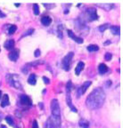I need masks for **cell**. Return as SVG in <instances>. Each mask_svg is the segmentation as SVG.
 <instances>
[{
  "mask_svg": "<svg viewBox=\"0 0 123 128\" xmlns=\"http://www.w3.org/2000/svg\"><path fill=\"white\" fill-rule=\"evenodd\" d=\"M51 112H52V116L61 118V110L59 102L56 99H53L51 102Z\"/></svg>",
  "mask_w": 123,
  "mask_h": 128,
  "instance_id": "cell-4",
  "label": "cell"
},
{
  "mask_svg": "<svg viewBox=\"0 0 123 128\" xmlns=\"http://www.w3.org/2000/svg\"><path fill=\"white\" fill-rule=\"evenodd\" d=\"M108 71V67L103 63H100L98 66V73L100 75H103Z\"/></svg>",
  "mask_w": 123,
  "mask_h": 128,
  "instance_id": "cell-16",
  "label": "cell"
},
{
  "mask_svg": "<svg viewBox=\"0 0 123 128\" xmlns=\"http://www.w3.org/2000/svg\"><path fill=\"white\" fill-rule=\"evenodd\" d=\"M41 23H42L44 26L47 27V26H49L51 23H52V19H51L50 16L45 15V16H43L42 18H41Z\"/></svg>",
  "mask_w": 123,
  "mask_h": 128,
  "instance_id": "cell-12",
  "label": "cell"
},
{
  "mask_svg": "<svg viewBox=\"0 0 123 128\" xmlns=\"http://www.w3.org/2000/svg\"><path fill=\"white\" fill-rule=\"evenodd\" d=\"M98 6H101L102 8H103V9H105V10H107V11L111 10V9L114 7V4H99Z\"/></svg>",
  "mask_w": 123,
  "mask_h": 128,
  "instance_id": "cell-21",
  "label": "cell"
},
{
  "mask_svg": "<svg viewBox=\"0 0 123 128\" xmlns=\"http://www.w3.org/2000/svg\"><path fill=\"white\" fill-rule=\"evenodd\" d=\"M20 102L22 106L25 108H30L32 105V100H30V98L26 94H22L20 96Z\"/></svg>",
  "mask_w": 123,
  "mask_h": 128,
  "instance_id": "cell-8",
  "label": "cell"
},
{
  "mask_svg": "<svg viewBox=\"0 0 123 128\" xmlns=\"http://www.w3.org/2000/svg\"><path fill=\"white\" fill-rule=\"evenodd\" d=\"M5 17H6V14L0 10V18H5Z\"/></svg>",
  "mask_w": 123,
  "mask_h": 128,
  "instance_id": "cell-35",
  "label": "cell"
},
{
  "mask_svg": "<svg viewBox=\"0 0 123 128\" xmlns=\"http://www.w3.org/2000/svg\"><path fill=\"white\" fill-rule=\"evenodd\" d=\"M73 55H74L73 52H70L66 56H65L64 58L63 59V62H62V63H63V68L65 70V71H68V70H70L71 62V60H72Z\"/></svg>",
  "mask_w": 123,
  "mask_h": 128,
  "instance_id": "cell-5",
  "label": "cell"
},
{
  "mask_svg": "<svg viewBox=\"0 0 123 128\" xmlns=\"http://www.w3.org/2000/svg\"><path fill=\"white\" fill-rule=\"evenodd\" d=\"M105 92L103 88H95L92 92L87 97L86 105L89 110H97L101 108L105 102Z\"/></svg>",
  "mask_w": 123,
  "mask_h": 128,
  "instance_id": "cell-1",
  "label": "cell"
},
{
  "mask_svg": "<svg viewBox=\"0 0 123 128\" xmlns=\"http://www.w3.org/2000/svg\"><path fill=\"white\" fill-rule=\"evenodd\" d=\"M84 67H85V63L83 62H79V63H78V65L76 66V68H75V75L79 76L81 73V71L83 70Z\"/></svg>",
  "mask_w": 123,
  "mask_h": 128,
  "instance_id": "cell-14",
  "label": "cell"
},
{
  "mask_svg": "<svg viewBox=\"0 0 123 128\" xmlns=\"http://www.w3.org/2000/svg\"><path fill=\"white\" fill-rule=\"evenodd\" d=\"M110 30H111V33H112L113 35H116V36L120 35V28H119V26H111V28H110Z\"/></svg>",
  "mask_w": 123,
  "mask_h": 128,
  "instance_id": "cell-18",
  "label": "cell"
},
{
  "mask_svg": "<svg viewBox=\"0 0 123 128\" xmlns=\"http://www.w3.org/2000/svg\"><path fill=\"white\" fill-rule=\"evenodd\" d=\"M19 55H20V50L19 49H14L9 52L8 58L12 62H16L19 59Z\"/></svg>",
  "mask_w": 123,
  "mask_h": 128,
  "instance_id": "cell-9",
  "label": "cell"
},
{
  "mask_svg": "<svg viewBox=\"0 0 123 128\" xmlns=\"http://www.w3.org/2000/svg\"><path fill=\"white\" fill-rule=\"evenodd\" d=\"M6 81L12 87L20 89L22 87V84L20 82V76L17 74H8L6 76Z\"/></svg>",
  "mask_w": 123,
  "mask_h": 128,
  "instance_id": "cell-2",
  "label": "cell"
},
{
  "mask_svg": "<svg viewBox=\"0 0 123 128\" xmlns=\"http://www.w3.org/2000/svg\"><path fill=\"white\" fill-rule=\"evenodd\" d=\"M43 6H47L46 8H47V9H52V7L51 6H55V4H43Z\"/></svg>",
  "mask_w": 123,
  "mask_h": 128,
  "instance_id": "cell-31",
  "label": "cell"
},
{
  "mask_svg": "<svg viewBox=\"0 0 123 128\" xmlns=\"http://www.w3.org/2000/svg\"><path fill=\"white\" fill-rule=\"evenodd\" d=\"M67 33H68V36L69 38H71L72 40H74L75 42L78 43V44H82L83 42H84V40H83L82 38H79V36H76V35L73 33L72 30H69L68 31H67Z\"/></svg>",
  "mask_w": 123,
  "mask_h": 128,
  "instance_id": "cell-10",
  "label": "cell"
},
{
  "mask_svg": "<svg viewBox=\"0 0 123 128\" xmlns=\"http://www.w3.org/2000/svg\"><path fill=\"white\" fill-rule=\"evenodd\" d=\"M14 6H20L21 4H19V3H16V4H14Z\"/></svg>",
  "mask_w": 123,
  "mask_h": 128,
  "instance_id": "cell-37",
  "label": "cell"
},
{
  "mask_svg": "<svg viewBox=\"0 0 123 128\" xmlns=\"http://www.w3.org/2000/svg\"><path fill=\"white\" fill-rule=\"evenodd\" d=\"M66 102H67V104H68V106L70 107V108H71V111H73V112L78 111L77 108H75V106L72 104V100H71V97L70 94H66Z\"/></svg>",
  "mask_w": 123,
  "mask_h": 128,
  "instance_id": "cell-11",
  "label": "cell"
},
{
  "mask_svg": "<svg viewBox=\"0 0 123 128\" xmlns=\"http://www.w3.org/2000/svg\"><path fill=\"white\" fill-rule=\"evenodd\" d=\"M87 50L89 52H97L99 50V46L96 44H89L87 47Z\"/></svg>",
  "mask_w": 123,
  "mask_h": 128,
  "instance_id": "cell-20",
  "label": "cell"
},
{
  "mask_svg": "<svg viewBox=\"0 0 123 128\" xmlns=\"http://www.w3.org/2000/svg\"><path fill=\"white\" fill-rule=\"evenodd\" d=\"M33 12H34L35 15H38L39 14V6L38 4H33Z\"/></svg>",
  "mask_w": 123,
  "mask_h": 128,
  "instance_id": "cell-26",
  "label": "cell"
},
{
  "mask_svg": "<svg viewBox=\"0 0 123 128\" xmlns=\"http://www.w3.org/2000/svg\"><path fill=\"white\" fill-rule=\"evenodd\" d=\"M17 30V26L16 25H11L10 28H8V34L9 35H13L14 34Z\"/></svg>",
  "mask_w": 123,
  "mask_h": 128,
  "instance_id": "cell-23",
  "label": "cell"
},
{
  "mask_svg": "<svg viewBox=\"0 0 123 128\" xmlns=\"http://www.w3.org/2000/svg\"><path fill=\"white\" fill-rule=\"evenodd\" d=\"M110 44H111V41H110V40H107V41H105V42L103 43L104 46H109Z\"/></svg>",
  "mask_w": 123,
  "mask_h": 128,
  "instance_id": "cell-36",
  "label": "cell"
},
{
  "mask_svg": "<svg viewBox=\"0 0 123 128\" xmlns=\"http://www.w3.org/2000/svg\"><path fill=\"white\" fill-rule=\"evenodd\" d=\"M111 81H110V80L106 81V83H105V86L109 88V87H111Z\"/></svg>",
  "mask_w": 123,
  "mask_h": 128,
  "instance_id": "cell-33",
  "label": "cell"
},
{
  "mask_svg": "<svg viewBox=\"0 0 123 128\" xmlns=\"http://www.w3.org/2000/svg\"><path fill=\"white\" fill-rule=\"evenodd\" d=\"M42 79H43V81H44L45 84H49V83H50V80H49V78H47V76H43Z\"/></svg>",
  "mask_w": 123,
  "mask_h": 128,
  "instance_id": "cell-30",
  "label": "cell"
},
{
  "mask_svg": "<svg viewBox=\"0 0 123 128\" xmlns=\"http://www.w3.org/2000/svg\"><path fill=\"white\" fill-rule=\"evenodd\" d=\"M79 126L80 128H89V123L86 119H80L79 122Z\"/></svg>",
  "mask_w": 123,
  "mask_h": 128,
  "instance_id": "cell-19",
  "label": "cell"
},
{
  "mask_svg": "<svg viewBox=\"0 0 123 128\" xmlns=\"http://www.w3.org/2000/svg\"><path fill=\"white\" fill-rule=\"evenodd\" d=\"M32 128H38V124L37 122V120H34L32 122Z\"/></svg>",
  "mask_w": 123,
  "mask_h": 128,
  "instance_id": "cell-32",
  "label": "cell"
},
{
  "mask_svg": "<svg viewBox=\"0 0 123 128\" xmlns=\"http://www.w3.org/2000/svg\"><path fill=\"white\" fill-rule=\"evenodd\" d=\"M109 27H110L109 23H104V24H103V25H100V26L98 27V30L100 32H103L109 28Z\"/></svg>",
  "mask_w": 123,
  "mask_h": 128,
  "instance_id": "cell-22",
  "label": "cell"
},
{
  "mask_svg": "<svg viewBox=\"0 0 123 128\" xmlns=\"http://www.w3.org/2000/svg\"><path fill=\"white\" fill-rule=\"evenodd\" d=\"M57 33H58V36H59V38H63V33H62V31H61L60 30H58V31H57Z\"/></svg>",
  "mask_w": 123,
  "mask_h": 128,
  "instance_id": "cell-34",
  "label": "cell"
},
{
  "mask_svg": "<svg viewBox=\"0 0 123 128\" xmlns=\"http://www.w3.org/2000/svg\"><path fill=\"white\" fill-rule=\"evenodd\" d=\"M10 104V100H9V96L7 94H4L2 97V100H1V107L5 108V107L8 106Z\"/></svg>",
  "mask_w": 123,
  "mask_h": 128,
  "instance_id": "cell-15",
  "label": "cell"
},
{
  "mask_svg": "<svg viewBox=\"0 0 123 128\" xmlns=\"http://www.w3.org/2000/svg\"><path fill=\"white\" fill-rule=\"evenodd\" d=\"M40 54H41V52H40V50L39 49H37V50H35V52H34V56L35 57H39L40 56Z\"/></svg>",
  "mask_w": 123,
  "mask_h": 128,
  "instance_id": "cell-29",
  "label": "cell"
},
{
  "mask_svg": "<svg viewBox=\"0 0 123 128\" xmlns=\"http://www.w3.org/2000/svg\"><path fill=\"white\" fill-rule=\"evenodd\" d=\"M68 12H69V10H68V9H66V10L64 11V14H67Z\"/></svg>",
  "mask_w": 123,
  "mask_h": 128,
  "instance_id": "cell-39",
  "label": "cell"
},
{
  "mask_svg": "<svg viewBox=\"0 0 123 128\" xmlns=\"http://www.w3.org/2000/svg\"><path fill=\"white\" fill-rule=\"evenodd\" d=\"M86 17L89 22H93L98 19V15H97L96 9L94 7L87 8V11H86Z\"/></svg>",
  "mask_w": 123,
  "mask_h": 128,
  "instance_id": "cell-6",
  "label": "cell"
},
{
  "mask_svg": "<svg viewBox=\"0 0 123 128\" xmlns=\"http://www.w3.org/2000/svg\"><path fill=\"white\" fill-rule=\"evenodd\" d=\"M1 96H2V92L0 91V99H1Z\"/></svg>",
  "mask_w": 123,
  "mask_h": 128,
  "instance_id": "cell-40",
  "label": "cell"
},
{
  "mask_svg": "<svg viewBox=\"0 0 123 128\" xmlns=\"http://www.w3.org/2000/svg\"><path fill=\"white\" fill-rule=\"evenodd\" d=\"M33 33H34V30H33V28H30V30H28L27 31H25L24 33H23L22 38H24V36H30V35L33 34Z\"/></svg>",
  "mask_w": 123,
  "mask_h": 128,
  "instance_id": "cell-27",
  "label": "cell"
},
{
  "mask_svg": "<svg viewBox=\"0 0 123 128\" xmlns=\"http://www.w3.org/2000/svg\"><path fill=\"white\" fill-rule=\"evenodd\" d=\"M6 123H7V124H9V126H14V119H13V118H12V116H6Z\"/></svg>",
  "mask_w": 123,
  "mask_h": 128,
  "instance_id": "cell-25",
  "label": "cell"
},
{
  "mask_svg": "<svg viewBox=\"0 0 123 128\" xmlns=\"http://www.w3.org/2000/svg\"><path fill=\"white\" fill-rule=\"evenodd\" d=\"M0 128H7V127H6V126H4V124H2V126H0Z\"/></svg>",
  "mask_w": 123,
  "mask_h": 128,
  "instance_id": "cell-38",
  "label": "cell"
},
{
  "mask_svg": "<svg viewBox=\"0 0 123 128\" xmlns=\"http://www.w3.org/2000/svg\"><path fill=\"white\" fill-rule=\"evenodd\" d=\"M14 44H15L14 40V39H9L4 44V47L6 48V50H12V49H14Z\"/></svg>",
  "mask_w": 123,
  "mask_h": 128,
  "instance_id": "cell-13",
  "label": "cell"
},
{
  "mask_svg": "<svg viewBox=\"0 0 123 128\" xmlns=\"http://www.w3.org/2000/svg\"><path fill=\"white\" fill-rule=\"evenodd\" d=\"M71 89H72V83H71V81H68L66 84V94H70V92H71Z\"/></svg>",
  "mask_w": 123,
  "mask_h": 128,
  "instance_id": "cell-24",
  "label": "cell"
},
{
  "mask_svg": "<svg viewBox=\"0 0 123 128\" xmlns=\"http://www.w3.org/2000/svg\"><path fill=\"white\" fill-rule=\"evenodd\" d=\"M111 58H112V54H111V52H106V54H104V60H106V62H110V60H111Z\"/></svg>",
  "mask_w": 123,
  "mask_h": 128,
  "instance_id": "cell-28",
  "label": "cell"
},
{
  "mask_svg": "<svg viewBox=\"0 0 123 128\" xmlns=\"http://www.w3.org/2000/svg\"><path fill=\"white\" fill-rule=\"evenodd\" d=\"M61 118L51 116L46 123V128H60Z\"/></svg>",
  "mask_w": 123,
  "mask_h": 128,
  "instance_id": "cell-3",
  "label": "cell"
},
{
  "mask_svg": "<svg viewBox=\"0 0 123 128\" xmlns=\"http://www.w3.org/2000/svg\"><path fill=\"white\" fill-rule=\"evenodd\" d=\"M91 84H92V82H91V81H86L80 87L78 88V90H77V98H79L82 94H85V92L88 89V87L91 86Z\"/></svg>",
  "mask_w": 123,
  "mask_h": 128,
  "instance_id": "cell-7",
  "label": "cell"
},
{
  "mask_svg": "<svg viewBox=\"0 0 123 128\" xmlns=\"http://www.w3.org/2000/svg\"><path fill=\"white\" fill-rule=\"evenodd\" d=\"M28 83L30 86H35L37 83V76L35 74H30L28 78Z\"/></svg>",
  "mask_w": 123,
  "mask_h": 128,
  "instance_id": "cell-17",
  "label": "cell"
}]
</instances>
